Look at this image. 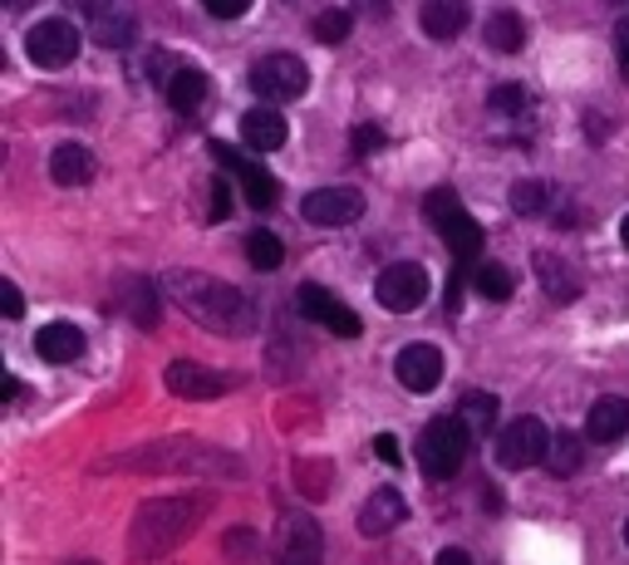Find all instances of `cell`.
<instances>
[{
  "label": "cell",
  "instance_id": "obj_46",
  "mask_svg": "<svg viewBox=\"0 0 629 565\" xmlns=\"http://www.w3.org/2000/svg\"><path fill=\"white\" fill-rule=\"evenodd\" d=\"M625 545H629V521H625Z\"/></svg>",
  "mask_w": 629,
  "mask_h": 565
},
{
  "label": "cell",
  "instance_id": "obj_6",
  "mask_svg": "<svg viewBox=\"0 0 629 565\" xmlns=\"http://www.w3.org/2000/svg\"><path fill=\"white\" fill-rule=\"evenodd\" d=\"M305 84H310V70H305L295 55H265V60L251 64V94L265 104L300 99Z\"/></svg>",
  "mask_w": 629,
  "mask_h": 565
},
{
  "label": "cell",
  "instance_id": "obj_17",
  "mask_svg": "<svg viewBox=\"0 0 629 565\" xmlns=\"http://www.w3.org/2000/svg\"><path fill=\"white\" fill-rule=\"evenodd\" d=\"M94 172H98V163L84 143H59V148L49 153V178H55L59 188H84V182H94Z\"/></svg>",
  "mask_w": 629,
  "mask_h": 565
},
{
  "label": "cell",
  "instance_id": "obj_12",
  "mask_svg": "<svg viewBox=\"0 0 629 565\" xmlns=\"http://www.w3.org/2000/svg\"><path fill=\"white\" fill-rule=\"evenodd\" d=\"M212 153H216V163H226V168L241 178V192H246V202H251L256 212H265L275 202V182H271V172L261 168V163H251V158H241V153L232 148V143H212Z\"/></svg>",
  "mask_w": 629,
  "mask_h": 565
},
{
  "label": "cell",
  "instance_id": "obj_29",
  "mask_svg": "<svg viewBox=\"0 0 629 565\" xmlns=\"http://www.w3.org/2000/svg\"><path fill=\"white\" fill-rule=\"evenodd\" d=\"M550 202H556V192H550V182H517L511 188V212H521V217H536V212H550Z\"/></svg>",
  "mask_w": 629,
  "mask_h": 565
},
{
  "label": "cell",
  "instance_id": "obj_40",
  "mask_svg": "<svg viewBox=\"0 0 629 565\" xmlns=\"http://www.w3.org/2000/svg\"><path fill=\"white\" fill-rule=\"evenodd\" d=\"M226 551H232V555H251V531H232Z\"/></svg>",
  "mask_w": 629,
  "mask_h": 565
},
{
  "label": "cell",
  "instance_id": "obj_20",
  "mask_svg": "<svg viewBox=\"0 0 629 565\" xmlns=\"http://www.w3.org/2000/svg\"><path fill=\"white\" fill-rule=\"evenodd\" d=\"M423 35L428 40H458L467 25V0H423Z\"/></svg>",
  "mask_w": 629,
  "mask_h": 565
},
{
  "label": "cell",
  "instance_id": "obj_13",
  "mask_svg": "<svg viewBox=\"0 0 629 565\" xmlns=\"http://www.w3.org/2000/svg\"><path fill=\"white\" fill-rule=\"evenodd\" d=\"M393 369H399V384L408 394H432L442 384V354L432 345H408Z\"/></svg>",
  "mask_w": 629,
  "mask_h": 565
},
{
  "label": "cell",
  "instance_id": "obj_37",
  "mask_svg": "<svg viewBox=\"0 0 629 565\" xmlns=\"http://www.w3.org/2000/svg\"><path fill=\"white\" fill-rule=\"evenodd\" d=\"M69 11H79V15H104L108 11V0H64Z\"/></svg>",
  "mask_w": 629,
  "mask_h": 565
},
{
  "label": "cell",
  "instance_id": "obj_14",
  "mask_svg": "<svg viewBox=\"0 0 629 565\" xmlns=\"http://www.w3.org/2000/svg\"><path fill=\"white\" fill-rule=\"evenodd\" d=\"M241 139H246V148H251V153H275V148H285V139H290V123L281 119V109L261 104V109H246Z\"/></svg>",
  "mask_w": 629,
  "mask_h": 565
},
{
  "label": "cell",
  "instance_id": "obj_7",
  "mask_svg": "<svg viewBox=\"0 0 629 565\" xmlns=\"http://www.w3.org/2000/svg\"><path fill=\"white\" fill-rule=\"evenodd\" d=\"M546 447H550V433L541 418H511V428L497 437V462L507 472H526V467L546 462Z\"/></svg>",
  "mask_w": 629,
  "mask_h": 565
},
{
  "label": "cell",
  "instance_id": "obj_30",
  "mask_svg": "<svg viewBox=\"0 0 629 565\" xmlns=\"http://www.w3.org/2000/svg\"><path fill=\"white\" fill-rule=\"evenodd\" d=\"M349 31H354L349 11H320V15H314V25H310V35L320 45H344V40H349Z\"/></svg>",
  "mask_w": 629,
  "mask_h": 565
},
{
  "label": "cell",
  "instance_id": "obj_41",
  "mask_svg": "<svg viewBox=\"0 0 629 565\" xmlns=\"http://www.w3.org/2000/svg\"><path fill=\"white\" fill-rule=\"evenodd\" d=\"M226 188H232V182H216V197H212V221H222V217H226Z\"/></svg>",
  "mask_w": 629,
  "mask_h": 565
},
{
  "label": "cell",
  "instance_id": "obj_27",
  "mask_svg": "<svg viewBox=\"0 0 629 565\" xmlns=\"http://www.w3.org/2000/svg\"><path fill=\"white\" fill-rule=\"evenodd\" d=\"M536 280L550 290V300H575V280L566 276V261L536 251Z\"/></svg>",
  "mask_w": 629,
  "mask_h": 565
},
{
  "label": "cell",
  "instance_id": "obj_34",
  "mask_svg": "<svg viewBox=\"0 0 629 565\" xmlns=\"http://www.w3.org/2000/svg\"><path fill=\"white\" fill-rule=\"evenodd\" d=\"M0 310H5V320H20V315H25V300H20V286H15V280H5V286H0Z\"/></svg>",
  "mask_w": 629,
  "mask_h": 565
},
{
  "label": "cell",
  "instance_id": "obj_4",
  "mask_svg": "<svg viewBox=\"0 0 629 565\" xmlns=\"http://www.w3.org/2000/svg\"><path fill=\"white\" fill-rule=\"evenodd\" d=\"M467 428H462V418H432L428 428L418 433V467L423 477H432V482H442V477H458L462 457H467Z\"/></svg>",
  "mask_w": 629,
  "mask_h": 565
},
{
  "label": "cell",
  "instance_id": "obj_31",
  "mask_svg": "<svg viewBox=\"0 0 629 565\" xmlns=\"http://www.w3.org/2000/svg\"><path fill=\"white\" fill-rule=\"evenodd\" d=\"M379 148H383V129H379V123H359V129L349 133V153H354V158H373Z\"/></svg>",
  "mask_w": 629,
  "mask_h": 565
},
{
  "label": "cell",
  "instance_id": "obj_35",
  "mask_svg": "<svg viewBox=\"0 0 629 565\" xmlns=\"http://www.w3.org/2000/svg\"><path fill=\"white\" fill-rule=\"evenodd\" d=\"M373 453H379V462H389V467L403 462V447H399V437H393V433H379V437H373Z\"/></svg>",
  "mask_w": 629,
  "mask_h": 565
},
{
  "label": "cell",
  "instance_id": "obj_16",
  "mask_svg": "<svg viewBox=\"0 0 629 565\" xmlns=\"http://www.w3.org/2000/svg\"><path fill=\"white\" fill-rule=\"evenodd\" d=\"M275 565H320V526L305 521V516H290Z\"/></svg>",
  "mask_w": 629,
  "mask_h": 565
},
{
  "label": "cell",
  "instance_id": "obj_21",
  "mask_svg": "<svg viewBox=\"0 0 629 565\" xmlns=\"http://www.w3.org/2000/svg\"><path fill=\"white\" fill-rule=\"evenodd\" d=\"M167 104H173L182 119L202 113V104H206V74L202 70H177L173 80H167Z\"/></svg>",
  "mask_w": 629,
  "mask_h": 565
},
{
  "label": "cell",
  "instance_id": "obj_8",
  "mask_svg": "<svg viewBox=\"0 0 629 565\" xmlns=\"http://www.w3.org/2000/svg\"><path fill=\"white\" fill-rule=\"evenodd\" d=\"M25 55L39 70H64L79 55V31L69 21H59V15H49V21H39L35 31L25 35Z\"/></svg>",
  "mask_w": 629,
  "mask_h": 565
},
{
  "label": "cell",
  "instance_id": "obj_19",
  "mask_svg": "<svg viewBox=\"0 0 629 565\" xmlns=\"http://www.w3.org/2000/svg\"><path fill=\"white\" fill-rule=\"evenodd\" d=\"M403 516H408L403 496L393 492V486H379V492H369V502H364V512H359V531L364 536H389Z\"/></svg>",
  "mask_w": 629,
  "mask_h": 565
},
{
  "label": "cell",
  "instance_id": "obj_26",
  "mask_svg": "<svg viewBox=\"0 0 629 565\" xmlns=\"http://www.w3.org/2000/svg\"><path fill=\"white\" fill-rule=\"evenodd\" d=\"M246 261H251L256 271H281L285 266V241L275 237V231H251L246 237Z\"/></svg>",
  "mask_w": 629,
  "mask_h": 565
},
{
  "label": "cell",
  "instance_id": "obj_3",
  "mask_svg": "<svg viewBox=\"0 0 629 565\" xmlns=\"http://www.w3.org/2000/svg\"><path fill=\"white\" fill-rule=\"evenodd\" d=\"M423 217H428V227H438V237L448 241V251L462 261V266H472V256L487 247V231L462 212V202L452 188H432L428 197H423Z\"/></svg>",
  "mask_w": 629,
  "mask_h": 565
},
{
  "label": "cell",
  "instance_id": "obj_18",
  "mask_svg": "<svg viewBox=\"0 0 629 565\" xmlns=\"http://www.w3.org/2000/svg\"><path fill=\"white\" fill-rule=\"evenodd\" d=\"M35 354L45 359V364H74V359L84 354V329L55 320V325H45L35 335Z\"/></svg>",
  "mask_w": 629,
  "mask_h": 565
},
{
  "label": "cell",
  "instance_id": "obj_28",
  "mask_svg": "<svg viewBox=\"0 0 629 565\" xmlns=\"http://www.w3.org/2000/svg\"><path fill=\"white\" fill-rule=\"evenodd\" d=\"M472 286H477L487 300H511V290H517V276H511L507 266H497V261H482V266L472 271Z\"/></svg>",
  "mask_w": 629,
  "mask_h": 565
},
{
  "label": "cell",
  "instance_id": "obj_47",
  "mask_svg": "<svg viewBox=\"0 0 629 565\" xmlns=\"http://www.w3.org/2000/svg\"><path fill=\"white\" fill-rule=\"evenodd\" d=\"M84 565H94V561H84Z\"/></svg>",
  "mask_w": 629,
  "mask_h": 565
},
{
  "label": "cell",
  "instance_id": "obj_1",
  "mask_svg": "<svg viewBox=\"0 0 629 565\" xmlns=\"http://www.w3.org/2000/svg\"><path fill=\"white\" fill-rule=\"evenodd\" d=\"M206 512H212V496H202V492L157 496V502H147L143 512H138L133 531H128V551H133L138 561L173 551V545H182L187 536H192V526L202 521Z\"/></svg>",
  "mask_w": 629,
  "mask_h": 565
},
{
  "label": "cell",
  "instance_id": "obj_42",
  "mask_svg": "<svg viewBox=\"0 0 629 565\" xmlns=\"http://www.w3.org/2000/svg\"><path fill=\"white\" fill-rule=\"evenodd\" d=\"M15 398H20V378L5 374V404H15Z\"/></svg>",
  "mask_w": 629,
  "mask_h": 565
},
{
  "label": "cell",
  "instance_id": "obj_11",
  "mask_svg": "<svg viewBox=\"0 0 629 565\" xmlns=\"http://www.w3.org/2000/svg\"><path fill=\"white\" fill-rule=\"evenodd\" d=\"M232 388H236V378L222 374V369L192 364V359L167 364V394H177V398H222V394H232Z\"/></svg>",
  "mask_w": 629,
  "mask_h": 565
},
{
  "label": "cell",
  "instance_id": "obj_15",
  "mask_svg": "<svg viewBox=\"0 0 629 565\" xmlns=\"http://www.w3.org/2000/svg\"><path fill=\"white\" fill-rule=\"evenodd\" d=\"M585 433H590V443H619V437L629 433V398H615V394L595 398L590 418H585Z\"/></svg>",
  "mask_w": 629,
  "mask_h": 565
},
{
  "label": "cell",
  "instance_id": "obj_2",
  "mask_svg": "<svg viewBox=\"0 0 629 565\" xmlns=\"http://www.w3.org/2000/svg\"><path fill=\"white\" fill-rule=\"evenodd\" d=\"M167 290H173L177 300H182V310L192 320H202V325H212V329H246L251 325V300L241 296V290H232V286H222V280H212V276H192V271H173L167 276Z\"/></svg>",
  "mask_w": 629,
  "mask_h": 565
},
{
  "label": "cell",
  "instance_id": "obj_44",
  "mask_svg": "<svg viewBox=\"0 0 629 565\" xmlns=\"http://www.w3.org/2000/svg\"><path fill=\"white\" fill-rule=\"evenodd\" d=\"M619 237H625V247H629V217H625V221H619Z\"/></svg>",
  "mask_w": 629,
  "mask_h": 565
},
{
  "label": "cell",
  "instance_id": "obj_5",
  "mask_svg": "<svg viewBox=\"0 0 629 565\" xmlns=\"http://www.w3.org/2000/svg\"><path fill=\"white\" fill-rule=\"evenodd\" d=\"M373 300H379L383 310H393V315H413V310L428 300V271H423L418 261H393V266H383L379 280H373Z\"/></svg>",
  "mask_w": 629,
  "mask_h": 565
},
{
  "label": "cell",
  "instance_id": "obj_10",
  "mask_svg": "<svg viewBox=\"0 0 629 565\" xmlns=\"http://www.w3.org/2000/svg\"><path fill=\"white\" fill-rule=\"evenodd\" d=\"M295 300H300V315L305 320H314V325H324L330 335H340V339H359V315H354L349 305H344L334 290H324V286H300L295 290Z\"/></svg>",
  "mask_w": 629,
  "mask_h": 565
},
{
  "label": "cell",
  "instance_id": "obj_9",
  "mask_svg": "<svg viewBox=\"0 0 629 565\" xmlns=\"http://www.w3.org/2000/svg\"><path fill=\"white\" fill-rule=\"evenodd\" d=\"M300 217L310 227H349L364 217V192L359 188H314L300 202Z\"/></svg>",
  "mask_w": 629,
  "mask_h": 565
},
{
  "label": "cell",
  "instance_id": "obj_32",
  "mask_svg": "<svg viewBox=\"0 0 629 565\" xmlns=\"http://www.w3.org/2000/svg\"><path fill=\"white\" fill-rule=\"evenodd\" d=\"M487 104L497 113H526V89H521V84H497Z\"/></svg>",
  "mask_w": 629,
  "mask_h": 565
},
{
  "label": "cell",
  "instance_id": "obj_45",
  "mask_svg": "<svg viewBox=\"0 0 629 565\" xmlns=\"http://www.w3.org/2000/svg\"><path fill=\"white\" fill-rule=\"evenodd\" d=\"M615 5H619V11H629V0H615Z\"/></svg>",
  "mask_w": 629,
  "mask_h": 565
},
{
  "label": "cell",
  "instance_id": "obj_33",
  "mask_svg": "<svg viewBox=\"0 0 629 565\" xmlns=\"http://www.w3.org/2000/svg\"><path fill=\"white\" fill-rule=\"evenodd\" d=\"M206 15H216V21H236V15L251 11V0H202Z\"/></svg>",
  "mask_w": 629,
  "mask_h": 565
},
{
  "label": "cell",
  "instance_id": "obj_39",
  "mask_svg": "<svg viewBox=\"0 0 629 565\" xmlns=\"http://www.w3.org/2000/svg\"><path fill=\"white\" fill-rule=\"evenodd\" d=\"M389 5L393 0H354V11L359 15H389Z\"/></svg>",
  "mask_w": 629,
  "mask_h": 565
},
{
  "label": "cell",
  "instance_id": "obj_22",
  "mask_svg": "<svg viewBox=\"0 0 629 565\" xmlns=\"http://www.w3.org/2000/svg\"><path fill=\"white\" fill-rule=\"evenodd\" d=\"M482 35H487V45L497 55H517L521 45H526V21H521L517 11H497V15H487Z\"/></svg>",
  "mask_w": 629,
  "mask_h": 565
},
{
  "label": "cell",
  "instance_id": "obj_38",
  "mask_svg": "<svg viewBox=\"0 0 629 565\" xmlns=\"http://www.w3.org/2000/svg\"><path fill=\"white\" fill-rule=\"evenodd\" d=\"M432 565H472V555L458 551V545H448V551H438V561H432Z\"/></svg>",
  "mask_w": 629,
  "mask_h": 565
},
{
  "label": "cell",
  "instance_id": "obj_25",
  "mask_svg": "<svg viewBox=\"0 0 629 565\" xmlns=\"http://www.w3.org/2000/svg\"><path fill=\"white\" fill-rule=\"evenodd\" d=\"M580 462H585V443L575 433H550V447H546L550 477H575Z\"/></svg>",
  "mask_w": 629,
  "mask_h": 565
},
{
  "label": "cell",
  "instance_id": "obj_23",
  "mask_svg": "<svg viewBox=\"0 0 629 565\" xmlns=\"http://www.w3.org/2000/svg\"><path fill=\"white\" fill-rule=\"evenodd\" d=\"M133 35H138L133 15L104 11V15H94V21H88V40L104 45V50H128V45H133Z\"/></svg>",
  "mask_w": 629,
  "mask_h": 565
},
{
  "label": "cell",
  "instance_id": "obj_24",
  "mask_svg": "<svg viewBox=\"0 0 629 565\" xmlns=\"http://www.w3.org/2000/svg\"><path fill=\"white\" fill-rule=\"evenodd\" d=\"M458 418H462V428H467L472 437L491 433V428H497V398H491L487 388H472V394H462Z\"/></svg>",
  "mask_w": 629,
  "mask_h": 565
},
{
  "label": "cell",
  "instance_id": "obj_43",
  "mask_svg": "<svg viewBox=\"0 0 629 565\" xmlns=\"http://www.w3.org/2000/svg\"><path fill=\"white\" fill-rule=\"evenodd\" d=\"M0 5H5V11H15V15H20V11H29V5H35V0H0Z\"/></svg>",
  "mask_w": 629,
  "mask_h": 565
},
{
  "label": "cell",
  "instance_id": "obj_36",
  "mask_svg": "<svg viewBox=\"0 0 629 565\" xmlns=\"http://www.w3.org/2000/svg\"><path fill=\"white\" fill-rule=\"evenodd\" d=\"M615 55H619V70L629 74V15L619 21V31H615Z\"/></svg>",
  "mask_w": 629,
  "mask_h": 565
}]
</instances>
